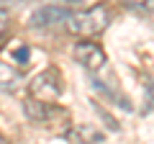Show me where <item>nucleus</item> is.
Returning a JSON list of instances; mask_svg holds the SVG:
<instances>
[{"label": "nucleus", "mask_w": 154, "mask_h": 144, "mask_svg": "<svg viewBox=\"0 0 154 144\" xmlns=\"http://www.w3.org/2000/svg\"><path fill=\"white\" fill-rule=\"evenodd\" d=\"M0 144H8V142H5V139H3V136H0Z\"/></svg>", "instance_id": "obj_10"}, {"label": "nucleus", "mask_w": 154, "mask_h": 144, "mask_svg": "<svg viewBox=\"0 0 154 144\" xmlns=\"http://www.w3.org/2000/svg\"><path fill=\"white\" fill-rule=\"evenodd\" d=\"M64 136L69 139L72 144H98V142H103V134H100L95 126H90V124H82V126H72L69 131L64 134Z\"/></svg>", "instance_id": "obj_5"}, {"label": "nucleus", "mask_w": 154, "mask_h": 144, "mask_svg": "<svg viewBox=\"0 0 154 144\" xmlns=\"http://www.w3.org/2000/svg\"><path fill=\"white\" fill-rule=\"evenodd\" d=\"M123 5L131 11H154V0H123Z\"/></svg>", "instance_id": "obj_8"}, {"label": "nucleus", "mask_w": 154, "mask_h": 144, "mask_svg": "<svg viewBox=\"0 0 154 144\" xmlns=\"http://www.w3.org/2000/svg\"><path fill=\"white\" fill-rule=\"evenodd\" d=\"M62 90H64V83H62V72L57 67H49V70L38 72L36 77L28 83V95L33 100H41V103L59 100Z\"/></svg>", "instance_id": "obj_2"}, {"label": "nucleus", "mask_w": 154, "mask_h": 144, "mask_svg": "<svg viewBox=\"0 0 154 144\" xmlns=\"http://www.w3.org/2000/svg\"><path fill=\"white\" fill-rule=\"evenodd\" d=\"M18 83H21V72L16 67L5 64V62H0V90L3 93H13L18 88Z\"/></svg>", "instance_id": "obj_6"}, {"label": "nucleus", "mask_w": 154, "mask_h": 144, "mask_svg": "<svg viewBox=\"0 0 154 144\" xmlns=\"http://www.w3.org/2000/svg\"><path fill=\"white\" fill-rule=\"evenodd\" d=\"M67 16H69L67 8H62V5H46V8L33 11L31 23H33V26H57V23H64Z\"/></svg>", "instance_id": "obj_4"}, {"label": "nucleus", "mask_w": 154, "mask_h": 144, "mask_svg": "<svg viewBox=\"0 0 154 144\" xmlns=\"http://www.w3.org/2000/svg\"><path fill=\"white\" fill-rule=\"evenodd\" d=\"M75 59H77V64H82L88 72H98V70L105 67L108 57H105V52L100 49L98 44H93V41H77L75 44Z\"/></svg>", "instance_id": "obj_3"}, {"label": "nucleus", "mask_w": 154, "mask_h": 144, "mask_svg": "<svg viewBox=\"0 0 154 144\" xmlns=\"http://www.w3.org/2000/svg\"><path fill=\"white\" fill-rule=\"evenodd\" d=\"M110 23V11L105 5H93V8H85V11H77L69 13L64 21L67 31L72 36H80V39H88V36H98L108 28Z\"/></svg>", "instance_id": "obj_1"}, {"label": "nucleus", "mask_w": 154, "mask_h": 144, "mask_svg": "<svg viewBox=\"0 0 154 144\" xmlns=\"http://www.w3.org/2000/svg\"><path fill=\"white\" fill-rule=\"evenodd\" d=\"M11 59L16 62L21 70H26L28 64H31V49H28V44H21V46H16V49L11 52Z\"/></svg>", "instance_id": "obj_7"}, {"label": "nucleus", "mask_w": 154, "mask_h": 144, "mask_svg": "<svg viewBox=\"0 0 154 144\" xmlns=\"http://www.w3.org/2000/svg\"><path fill=\"white\" fill-rule=\"evenodd\" d=\"M5 26H8V13L3 11V8H0V33L5 31Z\"/></svg>", "instance_id": "obj_9"}]
</instances>
